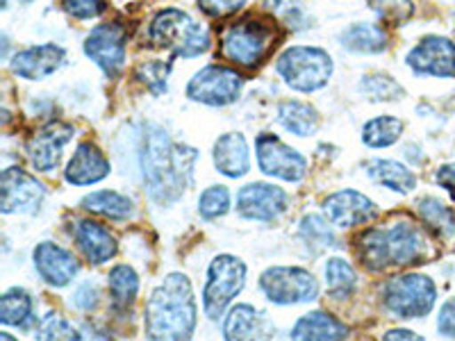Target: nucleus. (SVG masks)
Listing matches in <instances>:
<instances>
[{
    "label": "nucleus",
    "mask_w": 455,
    "mask_h": 341,
    "mask_svg": "<svg viewBox=\"0 0 455 341\" xmlns=\"http://www.w3.org/2000/svg\"><path fill=\"white\" fill-rule=\"evenodd\" d=\"M196 160V150L173 144L160 125H146L141 135L140 166L150 201L157 205L176 202L194 182Z\"/></svg>",
    "instance_id": "1"
},
{
    "label": "nucleus",
    "mask_w": 455,
    "mask_h": 341,
    "mask_svg": "<svg viewBox=\"0 0 455 341\" xmlns=\"http://www.w3.org/2000/svg\"><path fill=\"white\" fill-rule=\"evenodd\" d=\"M198 307L192 282L182 274H169L150 291L144 307V332L148 341H192Z\"/></svg>",
    "instance_id": "2"
},
{
    "label": "nucleus",
    "mask_w": 455,
    "mask_h": 341,
    "mask_svg": "<svg viewBox=\"0 0 455 341\" xmlns=\"http://www.w3.org/2000/svg\"><path fill=\"white\" fill-rule=\"evenodd\" d=\"M357 242V258L369 271L410 266L426 255L424 233L410 221L392 223L389 227H369Z\"/></svg>",
    "instance_id": "3"
},
{
    "label": "nucleus",
    "mask_w": 455,
    "mask_h": 341,
    "mask_svg": "<svg viewBox=\"0 0 455 341\" xmlns=\"http://www.w3.org/2000/svg\"><path fill=\"white\" fill-rule=\"evenodd\" d=\"M148 36L150 44L180 57H196L210 48L207 28L194 21L187 12L173 10V7L157 12L148 28Z\"/></svg>",
    "instance_id": "4"
},
{
    "label": "nucleus",
    "mask_w": 455,
    "mask_h": 341,
    "mask_svg": "<svg viewBox=\"0 0 455 341\" xmlns=\"http://www.w3.org/2000/svg\"><path fill=\"white\" fill-rule=\"evenodd\" d=\"M275 71L291 89L303 93L319 91L332 75V59L315 46H291L278 57Z\"/></svg>",
    "instance_id": "5"
},
{
    "label": "nucleus",
    "mask_w": 455,
    "mask_h": 341,
    "mask_svg": "<svg viewBox=\"0 0 455 341\" xmlns=\"http://www.w3.org/2000/svg\"><path fill=\"white\" fill-rule=\"evenodd\" d=\"M437 303V287L428 275L403 274L387 280L383 305L394 319H424Z\"/></svg>",
    "instance_id": "6"
},
{
    "label": "nucleus",
    "mask_w": 455,
    "mask_h": 341,
    "mask_svg": "<svg viewBox=\"0 0 455 341\" xmlns=\"http://www.w3.org/2000/svg\"><path fill=\"white\" fill-rule=\"evenodd\" d=\"M246 284V264L235 255H219L210 262L203 289V310L207 319H221L226 307L242 294Z\"/></svg>",
    "instance_id": "7"
},
{
    "label": "nucleus",
    "mask_w": 455,
    "mask_h": 341,
    "mask_svg": "<svg viewBox=\"0 0 455 341\" xmlns=\"http://www.w3.org/2000/svg\"><path fill=\"white\" fill-rule=\"evenodd\" d=\"M271 42H274L271 26L255 19H243L226 28L221 36V52L230 62L243 68H253L267 57Z\"/></svg>",
    "instance_id": "8"
},
{
    "label": "nucleus",
    "mask_w": 455,
    "mask_h": 341,
    "mask_svg": "<svg viewBox=\"0 0 455 341\" xmlns=\"http://www.w3.org/2000/svg\"><path fill=\"white\" fill-rule=\"evenodd\" d=\"M259 289L275 305L312 303L319 296L316 278L300 266H271L259 275Z\"/></svg>",
    "instance_id": "9"
},
{
    "label": "nucleus",
    "mask_w": 455,
    "mask_h": 341,
    "mask_svg": "<svg viewBox=\"0 0 455 341\" xmlns=\"http://www.w3.org/2000/svg\"><path fill=\"white\" fill-rule=\"evenodd\" d=\"M242 84V75L235 68L210 64V67L201 68L189 80V84H187V96L196 100V103L210 105V107H226V105L235 103L239 99Z\"/></svg>",
    "instance_id": "10"
},
{
    "label": "nucleus",
    "mask_w": 455,
    "mask_h": 341,
    "mask_svg": "<svg viewBox=\"0 0 455 341\" xmlns=\"http://www.w3.org/2000/svg\"><path fill=\"white\" fill-rule=\"evenodd\" d=\"M258 166L262 173L284 182H300L307 173V160L299 150L280 141L274 135H259L255 141Z\"/></svg>",
    "instance_id": "11"
},
{
    "label": "nucleus",
    "mask_w": 455,
    "mask_h": 341,
    "mask_svg": "<svg viewBox=\"0 0 455 341\" xmlns=\"http://www.w3.org/2000/svg\"><path fill=\"white\" fill-rule=\"evenodd\" d=\"M46 189L19 166L3 170L0 178V210L5 214H32L42 207Z\"/></svg>",
    "instance_id": "12"
},
{
    "label": "nucleus",
    "mask_w": 455,
    "mask_h": 341,
    "mask_svg": "<svg viewBox=\"0 0 455 341\" xmlns=\"http://www.w3.org/2000/svg\"><path fill=\"white\" fill-rule=\"evenodd\" d=\"M125 42L128 32L121 23H103L93 28L84 39V55L99 64L105 75L114 78L125 64Z\"/></svg>",
    "instance_id": "13"
},
{
    "label": "nucleus",
    "mask_w": 455,
    "mask_h": 341,
    "mask_svg": "<svg viewBox=\"0 0 455 341\" xmlns=\"http://www.w3.org/2000/svg\"><path fill=\"white\" fill-rule=\"evenodd\" d=\"M290 207V196L280 186L269 182H253L239 189L237 212L249 221L271 223L283 217Z\"/></svg>",
    "instance_id": "14"
},
{
    "label": "nucleus",
    "mask_w": 455,
    "mask_h": 341,
    "mask_svg": "<svg viewBox=\"0 0 455 341\" xmlns=\"http://www.w3.org/2000/svg\"><path fill=\"white\" fill-rule=\"evenodd\" d=\"M408 67L417 75L453 78L455 75V44L446 36H424L405 57Z\"/></svg>",
    "instance_id": "15"
},
{
    "label": "nucleus",
    "mask_w": 455,
    "mask_h": 341,
    "mask_svg": "<svg viewBox=\"0 0 455 341\" xmlns=\"http://www.w3.org/2000/svg\"><path fill=\"white\" fill-rule=\"evenodd\" d=\"M73 139L71 125L62 123V121H51V123L42 125L35 135L28 141V157L30 164L42 173H51L57 169L60 160H62L64 146Z\"/></svg>",
    "instance_id": "16"
},
{
    "label": "nucleus",
    "mask_w": 455,
    "mask_h": 341,
    "mask_svg": "<svg viewBox=\"0 0 455 341\" xmlns=\"http://www.w3.org/2000/svg\"><path fill=\"white\" fill-rule=\"evenodd\" d=\"M323 214L328 221L337 227H355L373 221L380 214L376 202L364 194L344 189V192L331 194L323 202Z\"/></svg>",
    "instance_id": "17"
},
{
    "label": "nucleus",
    "mask_w": 455,
    "mask_h": 341,
    "mask_svg": "<svg viewBox=\"0 0 455 341\" xmlns=\"http://www.w3.org/2000/svg\"><path fill=\"white\" fill-rule=\"evenodd\" d=\"M35 258L36 274L42 275L44 282L51 287H67L73 282V278L80 274V264L71 250L62 249L52 242H42L32 253Z\"/></svg>",
    "instance_id": "18"
},
{
    "label": "nucleus",
    "mask_w": 455,
    "mask_h": 341,
    "mask_svg": "<svg viewBox=\"0 0 455 341\" xmlns=\"http://www.w3.org/2000/svg\"><path fill=\"white\" fill-rule=\"evenodd\" d=\"M275 328L253 305H235L223 321L226 341H274Z\"/></svg>",
    "instance_id": "19"
},
{
    "label": "nucleus",
    "mask_w": 455,
    "mask_h": 341,
    "mask_svg": "<svg viewBox=\"0 0 455 341\" xmlns=\"http://www.w3.org/2000/svg\"><path fill=\"white\" fill-rule=\"evenodd\" d=\"M64 57H67V52H64L62 46L44 44V46H35L28 48V51L16 52L12 57L10 68L14 75H19L23 80H44L62 67Z\"/></svg>",
    "instance_id": "20"
},
{
    "label": "nucleus",
    "mask_w": 455,
    "mask_h": 341,
    "mask_svg": "<svg viewBox=\"0 0 455 341\" xmlns=\"http://www.w3.org/2000/svg\"><path fill=\"white\" fill-rule=\"evenodd\" d=\"M71 234L83 258L89 264H96V266L109 262L116 255V250H119L114 234L109 233L108 227L100 226L99 221H89V218L78 221L73 226Z\"/></svg>",
    "instance_id": "21"
},
{
    "label": "nucleus",
    "mask_w": 455,
    "mask_h": 341,
    "mask_svg": "<svg viewBox=\"0 0 455 341\" xmlns=\"http://www.w3.org/2000/svg\"><path fill=\"white\" fill-rule=\"evenodd\" d=\"M109 176V162L103 155V150L92 141H83L76 148L71 162H68L64 178L68 185L84 186V185H96V182L105 180Z\"/></svg>",
    "instance_id": "22"
},
{
    "label": "nucleus",
    "mask_w": 455,
    "mask_h": 341,
    "mask_svg": "<svg viewBox=\"0 0 455 341\" xmlns=\"http://www.w3.org/2000/svg\"><path fill=\"white\" fill-rule=\"evenodd\" d=\"M212 160L219 173H223L226 178L246 176L251 170V153L243 135L228 132V135L219 137L217 144H214Z\"/></svg>",
    "instance_id": "23"
},
{
    "label": "nucleus",
    "mask_w": 455,
    "mask_h": 341,
    "mask_svg": "<svg viewBox=\"0 0 455 341\" xmlns=\"http://www.w3.org/2000/svg\"><path fill=\"white\" fill-rule=\"evenodd\" d=\"M348 326L328 312H310L291 328V341H347Z\"/></svg>",
    "instance_id": "24"
},
{
    "label": "nucleus",
    "mask_w": 455,
    "mask_h": 341,
    "mask_svg": "<svg viewBox=\"0 0 455 341\" xmlns=\"http://www.w3.org/2000/svg\"><path fill=\"white\" fill-rule=\"evenodd\" d=\"M367 173L378 185L387 186L396 194H410L417 186V176L401 162L371 160L367 164Z\"/></svg>",
    "instance_id": "25"
},
{
    "label": "nucleus",
    "mask_w": 455,
    "mask_h": 341,
    "mask_svg": "<svg viewBox=\"0 0 455 341\" xmlns=\"http://www.w3.org/2000/svg\"><path fill=\"white\" fill-rule=\"evenodd\" d=\"M83 207L87 212L112 218V221H125V218L135 214V202H132V198L124 196L119 192H109V189L87 194L83 198Z\"/></svg>",
    "instance_id": "26"
},
{
    "label": "nucleus",
    "mask_w": 455,
    "mask_h": 341,
    "mask_svg": "<svg viewBox=\"0 0 455 341\" xmlns=\"http://www.w3.org/2000/svg\"><path fill=\"white\" fill-rule=\"evenodd\" d=\"M278 121L287 132L296 137H310L319 128V114L312 105L300 100H284L278 105Z\"/></svg>",
    "instance_id": "27"
},
{
    "label": "nucleus",
    "mask_w": 455,
    "mask_h": 341,
    "mask_svg": "<svg viewBox=\"0 0 455 341\" xmlns=\"http://www.w3.org/2000/svg\"><path fill=\"white\" fill-rule=\"evenodd\" d=\"M108 289L114 310H130L132 303H135L137 294H140V278H137L135 269L128 266V264H116L108 275Z\"/></svg>",
    "instance_id": "28"
},
{
    "label": "nucleus",
    "mask_w": 455,
    "mask_h": 341,
    "mask_svg": "<svg viewBox=\"0 0 455 341\" xmlns=\"http://www.w3.org/2000/svg\"><path fill=\"white\" fill-rule=\"evenodd\" d=\"M339 44L351 52H380L387 46V32L373 23H353L339 35Z\"/></svg>",
    "instance_id": "29"
},
{
    "label": "nucleus",
    "mask_w": 455,
    "mask_h": 341,
    "mask_svg": "<svg viewBox=\"0 0 455 341\" xmlns=\"http://www.w3.org/2000/svg\"><path fill=\"white\" fill-rule=\"evenodd\" d=\"M417 214L437 237L446 239L455 234V210H451L449 205H444L437 198L426 196L417 201Z\"/></svg>",
    "instance_id": "30"
},
{
    "label": "nucleus",
    "mask_w": 455,
    "mask_h": 341,
    "mask_svg": "<svg viewBox=\"0 0 455 341\" xmlns=\"http://www.w3.org/2000/svg\"><path fill=\"white\" fill-rule=\"evenodd\" d=\"M32 296L21 287H12L0 298V321L5 326H28L32 321Z\"/></svg>",
    "instance_id": "31"
},
{
    "label": "nucleus",
    "mask_w": 455,
    "mask_h": 341,
    "mask_svg": "<svg viewBox=\"0 0 455 341\" xmlns=\"http://www.w3.org/2000/svg\"><path fill=\"white\" fill-rule=\"evenodd\" d=\"M401 135H403V121L389 116V114L376 116L363 128V141L369 148H387V146L396 144Z\"/></svg>",
    "instance_id": "32"
},
{
    "label": "nucleus",
    "mask_w": 455,
    "mask_h": 341,
    "mask_svg": "<svg viewBox=\"0 0 455 341\" xmlns=\"http://www.w3.org/2000/svg\"><path fill=\"white\" fill-rule=\"evenodd\" d=\"M300 239L307 243V249H312V253H321V250L332 249L337 242L335 230H332V223L328 218H323L321 214H307L300 221Z\"/></svg>",
    "instance_id": "33"
},
{
    "label": "nucleus",
    "mask_w": 455,
    "mask_h": 341,
    "mask_svg": "<svg viewBox=\"0 0 455 341\" xmlns=\"http://www.w3.org/2000/svg\"><path fill=\"white\" fill-rule=\"evenodd\" d=\"M326 284H328V294H331L332 298L347 300L351 298L353 291H355L357 275L347 259L332 258L328 259L326 264Z\"/></svg>",
    "instance_id": "34"
},
{
    "label": "nucleus",
    "mask_w": 455,
    "mask_h": 341,
    "mask_svg": "<svg viewBox=\"0 0 455 341\" xmlns=\"http://www.w3.org/2000/svg\"><path fill=\"white\" fill-rule=\"evenodd\" d=\"M360 91L373 103H380V100L392 103V100H398L403 96V87L387 73H369V75H364L363 83H360Z\"/></svg>",
    "instance_id": "35"
},
{
    "label": "nucleus",
    "mask_w": 455,
    "mask_h": 341,
    "mask_svg": "<svg viewBox=\"0 0 455 341\" xmlns=\"http://www.w3.org/2000/svg\"><path fill=\"white\" fill-rule=\"evenodd\" d=\"M36 341H83V335L76 326H73L71 321L64 319L62 314H51L44 316L39 321V326H36L35 332Z\"/></svg>",
    "instance_id": "36"
},
{
    "label": "nucleus",
    "mask_w": 455,
    "mask_h": 341,
    "mask_svg": "<svg viewBox=\"0 0 455 341\" xmlns=\"http://www.w3.org/2000/svg\"><path fill=\"white\" fill-rule=\"evenodd\" d=\"M264 7L275 14L280 21L291 30H306L310 28L312 19L300 0H264Z\"/></svg>",
    "instance_id": "37"
},
{
    "label": "nucleus",
    "mask_w": 455,
    "mask_h": 341,
    "mask_svg": "<svg viewBox=\"0 0 455 341\" xmlns=\"http://www.w3.org/2000/svg\"><path fill=\"white\" fill-rule=\"evenodd\" d=\"M228 210H230V192L223 185L207 186L198 198V214L207 221L223 217V214H228Z\"/></svg>",
    "instance_id": "38"
},
{
    "label": "nucleus",
    "mask_w": 455,
    "mask_h": 341,
    "mask_svg": "<svg viewBox=\"0 0 455 341\" xmlns=\"http://www.w3.org/2000/svg\"><path fill=\"white\" fill-rule=\"evenodd\" d=\"M369 5L389 26H401L414 12L412 0H369Z\"/></svg>",
    "instance_id": "39"
},
{
    "label": "nucleus",
    "mask_w": 455,
    "mask_h": 341,
    "mask_svg": "<svg viewBox=\"0 0 455 341\" xmlns=\"http://www.w3.org/2000/svg\"><path fill=\"white\" fill-rule=\"evenodd\" d=\"M171 64L160 62V59H153V62H141L137 67V80L146 84L150 91L160 96V93L166 91V78H169Z\"/></svg>",
    "instance_id": "40"
},
{
    "label": "nucleus",
    "mask_w": 455,
    "mask_h": 341,
    "mask_svg": "<svg viewBox=\"0 0 455 341\" xmlns=\"http://www.w3.org/2000/svg\"><path fill=\"white\" fill-rule=\"evenodd\" d=\"M99 300H100L99 287H96L93 282H83L78 289L73 291L71 305L78 312H92L99 307Z\"/></svg>",
    "instance_id": "41"
},
{
    "label": "nucleus",
    "mask_w": 455,
    "mask_h": 341,
    "mask_svg": "<svg viewBox=\"0 0 455 341\" xmlns=\"http://www.w3.org/2000/svg\"><path fill=\"white\" fill-rule=\"evenodd\" d=\"M64 10L76 19H96L105 12V0H62Z\"/></svg>",
    "instance_id": "42"
},
{
    "label": "nucleus",
    "mask_w": 455,
    "mask_h": 341,
    "mask_svg": "<svg viewBox=\"0 0 455 341\" xmlns=\"http://www.w3.org/2000/svg\"><path fill=\"white\" fill-rule=\"evenodd\" d=\"M246 5V0H198L201 12H205L212 19H223V16L237 14L242 7Z\"/></svg>",
    "instance_id": "43"
},
{
    "label": "nucleus",
    "mask_w": 455,
    "mask_h": 341,
    "mask_svg": "<svg viewBox=\"0 0 455 341\" xmlns=\"http://www.w3.org/2000/svg\"><path fill=\"white\" fill-rule=\"evenodd\" d=\"M437 330L442 337L455 341V298H449L444 305L440 307L437 314Z\"/></svg>",
    "instance_id": "44"
},
{
    "label": "nucleus",
    "mask_w": 455,
    "mask_h": 341,
    "mask_svg": "<svg viewBox=\"0 0 455 341\" xmlns=\"http://www.w3.org/2000/svg\"><path fill=\"white\" fill-rule=\"evenodd\" d=\"M435 180L440 182L444 189H449V192L455 196V162H453V164L442 166V169L435 173Z\"/></svg>",
    "instance_id": "45"
},
{
    "label": "nucleus",
    "mask_w": 455,
    "mask_h": 341,
    "mask_svg": "<svg viewBox=\"0 0 455 341\" xmlns=\"http://www.w3.org/2000/svg\"><path fill=\"white\" fill-rule=\"evenodd\" d=\"M383 341H426L424 337H419L417 332L405 330V328H396V330H389L383 335Z\"/></svg>",
    "instance_id": "46"
},
{
    "label": "nucleus",
    "mask_w": 455,
    "mask_h": 341,
    "mask_svg": "<svg viewBox=\"0 0 455 341\" xmlns=\"http://www.w3.org/2000/svg\"><path fill=\"white\" fill-rule=\"evenodd\" d=\"M0 341H19L10 335V332H0Z\"/></svg>",
    "instance_id": "47"
},
{
    "label": "nucleus",
    "mask_w": 455,
    "mask_h": 341,
    "mask_svg": "<svg viewBox=\"0 0 455 341\" xmlns=\"http://www.w3.org/2000/svg\"><path fill=\"white\" fill-rule=\"evenodd\" d=\"M23 3H30V0H23Z\"/></svg>",
    "instance_id": "48"
}]
</instances>
